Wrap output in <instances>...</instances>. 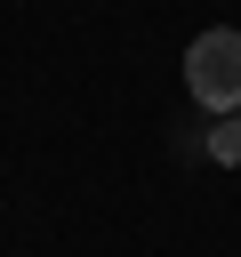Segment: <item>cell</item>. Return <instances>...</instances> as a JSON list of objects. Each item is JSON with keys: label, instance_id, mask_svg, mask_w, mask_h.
Instances as JSON below:
<instances>
[{"label": "cell", "instance_id": "obj_2", "mask_svg": "<svg viewBox=\"0 0 241 257\" xmlns=\"http://www.w3.org/2000/svg\"><path fill=\"white\" fill-rule=\"evenodd\" d=\"M209 161H225V169L241 161V104H233V112H217V128H209Z\"/></svg>", "mask_w": 241, "mask_h": 257}, {"label": "cell", "instance_id": "obj_1", "mask_svg": "<svg viewBox=\"0 0 241 257\" xmlns=\"http://www.w3.org/2000/svg\"><path fill=\"white\" fill-rule=\"evenodd\" d=\"M185 88L209 112H233L241 104V32H201L185 48Z\"/></svg>", "mask_w": 241, "mask_h": 257}]
</instances>
